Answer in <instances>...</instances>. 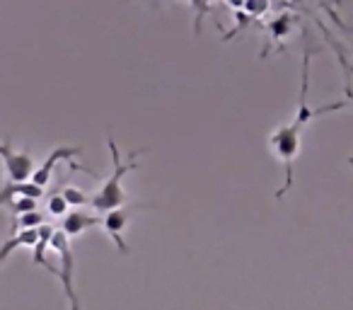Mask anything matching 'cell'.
Listing matches in <instances>:
<instances>
[{
	"label": "cell",
	"instance_id": "obj_4",
	"mask_svg": "<svg viewBox=\"0 0 353 310\" xmlns=\"http://www.w3.org/2000/svg\"><path fill=\"white\" fill-rule=\"evenodd\" d=\"M141 209H150V204H133V206H119L112 209V211L102 213L99 216V226H102L104 235L117 245V250L121 255H128V245L123 240V231H126L128 221H131L133 211H141Z\"/></svg>",
	"mask_w": 353,
	"mask_h": 310
},
{
	"label": "cell",
	"instance_id": "obj_10",
	"mask_svg": "<svg viewBox=\"0 0 353 310\" xmlns=\"http://www.w3.org/2000/svg\"><path fill=\"white\" fill-rule=\"evenodd\" d=\"M68 211H70V206H68V202H65V197L61 192L59 194H51V197L46 199V213H49V216L63 218Z\"/></svg>",
	"mask_w": 353,
	"mask_h": 310
},
{
	"label": "cell",
	"instance_id": "obj_13",
	"mask_svg": "<svg viewBox=\"0 0 353 310\" xmlns=\"http://www.w3.org/2000/svg\"><path fill=\"white\" fill-rule=\"evenodd\" d=\"M348 163H351V165H353V158H351V160H348Z\"/></svg>",
	"mask_w": 353,
	"mask_h": 310
},
{
	"label": "cell",
	"instance_id": "obj_6",
	"mask_svg": "<svg viewBox=\"0 0 353 310\" xmlns=\"http://www.w3.org/2000/svg\"><path fill=\"white\" fill-rule=\"evenodd\" d=\"M99 226V213H85L80 209H70L63 218H61V231L68 235V240H75L80 238L83 233L92 231V228Z\"/></svg>",
	"mask_w": 353,
	"mask_h": 310
},
{
	"label": "cell",
	"instance_id": "obj_12",
	"mask_svg": "<svg viewBox=\"0 0 353 310\" xmlns=\"http://www.w3.org/2000/svg\"><path fill=\"white\" fill-rule=\"evenodd\" d=\"M15 218L17 221H15V226H12V233H17L20 228H37V226H41V223H46L41 211H30V213H22V216H15Z\"/></svg>",
	"mask_w": 353,
	"mask_h": 310
},
{
	"label": "cell",
	"instance_id": "obj_1",
	"mask_svg": "<svg viewBox=\"0 0 353 310\" xmlns=\"http://www.w3.org/2000/svg\"><path fill=\"white\" fill-rule=\"evenodd\" d=\"M307 85H310V51L305 54V61H303V85H300V104H298V112H295L293 122L283 124L279 126L274 133L269 136V148L274 153L276 158L283 163V170H285V182L283 187L276 192V197L283 199L288 194V189L293 187V165H295V158H298L300 153V143H303V128L312 122L314 117H322V114H329V112H339L343 109V102H336V104H327V107H317V109H310L307 104Z\"/></svg>",
	"mask_w": 353,
	"mask_h": 310
},
{
	"label": "cell",
	"instance_id": "obj_3",
	"mask_svg": "<svg viewBox=\"0 0 353 310\" xmlns=\"http://www.w3.org/2000/svg\"><path fill=\"white\" fill-rule=\"evenodd\" d=\"M107 146H109V153H112V165H114L112 175H109V177L104 180L102 187H99L97 192L90 197V209H92L94 213H99V216H102V213H107V211H112V209L123 206V202H126L123 177H126L131 170L138 168V153H131V160H128V163H123L114 136H107Z\"/></svg>",
	"mask_w": 353,
	"mask_h": 310
},
{
	"label": "cell",
	"instance_id": "obj_11",
	"mask_svg": "<svg viewBox=\"0 0 353 310\" xmlns=\"http://www.w3.org/2000/svg\"><path fill=\"white\" fill-rule=\"evenodd\" d=\"M65 197V202H68V206L70 209H83V206H88L90 204V197L83 192V189H78V187H63V192H61Z\"/></svg>",
	"mask_w": 353,
	"mask_h": 310
},
{
	"label": "cell",
	"instance_id": "obj_5",
	"mask_svg": "<svg viewBox=\"0 0 353 310\" xmlns=\"http://www.w3.org/2000/svg\"><path fill=\"white\" fill-rule=\"evenodd\" d=\"M0 160H3V168L10 182H27L34 173V158L30 153L15 151L10 141L0 143Z\"/></svg>",
	"mask_w": 353,
	"mask_h": 310
},
{
	"label": "cell",
	"instance_id": "obj_8",
	"mask_svg": "<svg viewBox=\"0 0 353 310\" xmlns=\"http://www.w3.org/2000/svg\"><path fill=\"white\" fill-rule=\"evenodd\" d=\"M20 197L41 199L44 197V187L34 184L32 180H27V182H10V180H8L6 187L0 189V206H6L8 211H12V206H15V202Z\"/></svg>",
	"mask_w": 353,
	"mask_h": 310
},
{
	"label": "cell",
	"instance_id": "obj_7",
	"mask_svg": "<svg viewBox=\"0 0 353 310\" xmlns=\"http://www.w3.org/2000/svg\"><path fill=\"white\" fill-rule=\"evenodd\" d=\"M75 155H80V148H68V146L54 148V151L49 153V158H46L39 168H34V173H32L30 180L46 189V184H49V180H51V173H54V165L59 163V160H73Z\"/></svg>",
	"mask_w": 353,
	"mask_h": 310
},
{
	"label": "cell",
	"instance_id": "obj_2",
	"mask_svg": "<svg viewBox=\"0 0 353 310\" xmlns=\"http://www.w3.org/2000/svg\"><path fill=\"white\" fill-rule=\"evenodd\" d=\"M32 260L37 267H44L46 271L56 276L61 281V289H63L65 298H68L70 310H80V300L75 293V257L70 240L61 228L44 223V231L41 238L34 247H32Z\"/></svg>",
	"mask_w": 353,
	"mask_h": 310
},
{
	"label": "cell",
	"instance_id": "obj_9",
	"mask_svg": "<svg viewBox=\"0 0 353 310\" xmlns=\"http://www.w3.org/2000/svg\"><path fill=\"white\" fill-rule=\"evenodd\" d=\"M41 231H44V223L37 228H22V233H10V240L0 247V264H3L15 250H20V247H34L41 238Z\"/></svg>",
	"mask_w": 353,
	"mask_h": 310
}]
</instances>
